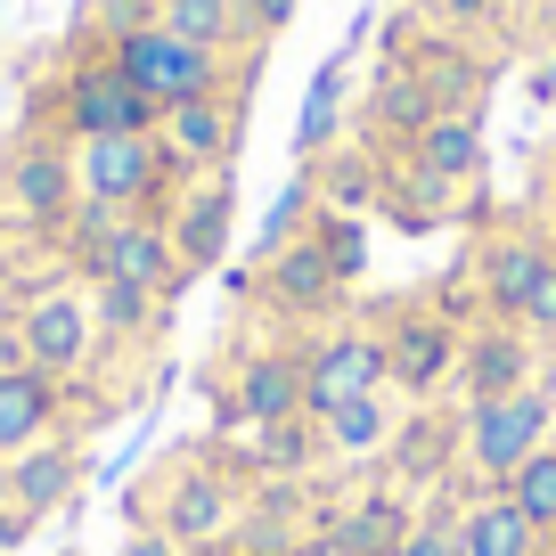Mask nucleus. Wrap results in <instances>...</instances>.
<instances>
[{
  "mask_svg": "<svg viewBox=\"0 0 556 556\" xmlns=\"http://www.w3.org/2000/svg\"><path fill=\"white\" fill-rule=\"evenodd\" d=\"M548 9H556V0H548Z\"/></svg>",
  "mask_w": 556,
  "mask_h": 556,
  "instance_id": "nucleus-43",
  "label": "nucleus"
},
{
  "mask_svg": "<svg viewBox=\"0 0 556 556\" xmlns=\"http://www.w3.org/2000/svg\"><path fill=\"white\" fill-rule=\"evenodd\" d=\"M213 409L222 426H278L303 417V344H245L213 368Z\"/></svg>",
  "mask_w": 556,
  "mask_h": 556,
  "instance_id": "nucleus-7",
  "label": "nucleus"
},
{
  "mask_svg": "<svg viewBox=\"0 0 556 556\" xmlns=\"http://www.w3.org/2000/svg\"><path fill=\"white\" fill-rule=\"evenodd\" d=\"M156 25L197 50H222V58H245L254 50V17H245V0H156Z\"/></svg>",
  "mask_w": 556,
  "mask_h": 556,
  "instance_id": "nucleus-26",
  "label": "nucleus"
},
{
  "mask_svg": "<svg viewBox=\"0 0 556 556\" xmlns=\"http://www.w3.org/2000/svg\"><path fill=\"white\" fill-rule=\"evenodd\" d=\"M0 507H17V475H9V458H0Z\"/></svg>",
  "mask_w": 556,
  "mask_h": 556,
  "instance_id": "nucleus-40",
  "label": "nucleus"
},
{
  "mask_svg": "<svg viewBox=\"0 0 556 556\" xmlns=\"http://www.w3.org/2000/svg\"><path fill=\"white\" fill-rule=\"evenodd\" d=\"M58 417H66V384H58V377H41L34 361L0 368V458H17V451H34V442H50Z\"/></svg>",
  "mask_w": 556,
  "mask_h": 556,
  "instance_id": "nucleus-19",
  "label": "nucleus"
},
{
  "mask_svg": "<svg viewBox=\"0 0 556 556\" xmlns=\"http://www.w3.org/2000/svg\"><path fill=\"white\" fill-rule=\"evenodd\" d=\"M156 123H164V106L139 99L106 50L74 58L66 83H58V106H50V131L66 139V148H83V139H131V131H156Z\"/></svg>",
  "mask_w": 556,
  "mask_h": 556,
  "instance_id": "nucleus-5",
  "label": "nucleus"
},
{
  "mask_svg": "<svg viewBox=\"0 0 556 556\" xmlns=\"http://www.w3.org/2000/svg\"><path fill=\"white\" fill-rule=\"evenodd\" d=\"M523 9H548V0H500V17H523Z\"/></svg>",
  "mask_w": 556,
  "mask_h": 556,
  "instance_id": "nucleus-41",
  "label": "nucleus"
},
{
  "mask_svg": "<svg viewBox=\"0 0 556 556\" xmlns=\"http://www.w3.org/2000/svg\"><path fill=\"white\" fill-rule=\"evenodd\" d=\"M377 328H384V393H393V401H409V409H426L434 393H451L458 352H467V328H458V319L442 312L434 295L393 303V312H384Z\"/></svg>",
  "mask_w": 556,
  "mask_h": 556,
  "instance_id": "nucleus-3",
  "label": "nucleus"
},
{
  "mask_svg": "<svg viewBox=\"0 0 556 556\" xmlns=\"http://www.w3.org/2000/svg\"><path fill=\"white\" fill-rule=\"evenodd\" d=\"M467 417V442H458V467H467L475 491H507V475L556 434V384H523V393H500V401H475Z\"/></svg>",
  "mask_w": 556,
  "mask_h": 556,
  "instance_id": "nucleus-2",
  "label": "nucleus"
},
{
  "mask_svg": "<svg viewBox=\"0 0 556 556\" xmlns=\"http://www.w3.org/2000/svg\"><path fill=\"white\" fill-rule=\"evenodd\" d=\"M458 532H467V556H540L548 548V532H540L507 491H475V500L458 507Z\"/></svg>",
  "mask_w": 556,
  "mask_h": 556,
  "instance_id": "nucleus-27",
  "label": "nucleus"
},
{
  "mask_svg": "<svg viewBox=\"0 0 556 556\" xmlns=\"http://www.w3.org/2000/svg\"><path fill=\"white\" fill-rule=\"evenodd\" d=\"M90 278H131V287H148V295H164V303L189 287V270H180V254H173V229L148 222V213H123V222L106 229V245L83 262V287Z\"/></svg>",
  "mask_w": 556,
  "mask_h": 556,
  "instance_id": "nucleus-17",
  "label": "nucleus"
},
{
  "mask_svg": "<svg viewBox=\"0 0 556 556\" xmlns=\"http://www.w3.org/2000/svg\"><path fill=\"white\" fill-rule=\"evenodd\" d=\"M548 262H556V238H540V229H491L467 254L483 319H523V303H532V287L548 278Z\"/></svg>",
  "mask_w": 556,
  "mask_h": 556,
  "instance_id": "nucleus-14",
  "label": "nucleus"
},
{
  "mask_svg": "<svg viewBox=\"0 0 556 556\" xmlns=\"http://www.w3.org/2000/svg\"><path fill=\"white\" fill-rule=\"evenodd\" d=\"M548 548H556V523H548Z\"/></svg>",
  "mask_w": 556,
  "mask_h": 556,
  "instance_id": "nucleus-42",
  "label": "nucleus"
},
{
  "mask_svg": "<svg viewBox=\"0 0 556 556\" xmlns=\"http://www.w3.org/2000/svg\"><path fill=\"white\" fill-rule=\"evenodd\" d=\"M115 556H189V548H180L173 532H156V523H131V540H123Z\"/></svg>",
  "mask_w": 556,
  "mask_h": 556,
  "instance_id": "nucleus-36",
  "label": "nucleus"
},
{
  "mask_svg": "<svg viewBox=\"0 0 556 556\" xmlns=\"http://www.w3.org/2000/svg\"><path fill=\"white\" fill-rule=\"evenodd\" d=\"M417 9H426L442 34H491V25H507L500 0H417Z\"/></svg>",
  "mask_w": 556,
  "mask_h": 556,
  "instance_id": "nucleus-34",
  "label": "nucleus"
},
{
  "mask_svg": "<svg viewBox=\"0 0 556 556\" xmlns=\"http://www.w3.org/2000/svg\"><path fill=\"white\" fill-rule=\"evenodd\" d=\"M295 173H312L319 213H368V205H384V164L368 156L361 139H344V148H328V156L295 164Z\"/></svg>",
  "mask_w": 556,
  "mask_h": 556,
  "instance_id": "nucleus-24",
  "label": "nucleus"
},
{
  "mask_svg": "<svg viewBox=\"0 0 556 556\" xmlns=\"http://www.w3.org/2000/svg\"><path fill=\"white\" fill-rule=\"evenodd\" d=\"M164 229H173V254H180V270H222L229 262V238H238V180L229 173H205V180H189L180 189V205L164 213Z\"/></svg>",
  "mask_w": 556,
  "mask_h": 556,
  "instance_id": "nucleus-18",
  "label": "nucleus"
},
{
  "mask_svg": "<svg viewBox=\"0 0 556 556\" xmlns=\"http://www.w3.org/2000/svg\"><path fill=\"white\" fill-rule=\"evenodd\" d=\"M83 442L74 434H50V442H34V451H17L9 458V475H17V507L34 523H50L58 507H74V491H83Z\"/></svg>",
  "mask_w": 556,
  "mask_h": 556,
  "instance_id": "nucleus-21",
  "label": "nucleus"
},
{
  "mask_svg": "<svg viewBox=\"0 0 556 556\" xmlns=\"http://www.w3.org/2000/svg\"><path fill=\"white\" fill-rule=\"evenodd\" d=\"M548 377V352L532 344V328L523 319H475L467 328V352H458V409H475V401H500V393H523V384Z\"/></svg>",
  "mask_w": 556,
  "mask_h": 556,
  "instance_id": "nucleus-12",
  "label": "nucleus"
},
{
  "mask_svg": "<svg viewBox=\"0 0 556 556\" xmlns=\"http://www.w3.org/2000/svg\"><path fill=\"white\" fill-rule=\"evenodd\" d=\"M245 17H254V34L270 41V34H287V25H295V0H245Z\"/></svg>",
  "mask_w": 556,
  "mask_h": 556,
  "instance_id": "nucleus-37",
  "label": "nucleus"
},
{
  "mask_svg": "<svg viewBox=\"0 0 556 556\" xmlns=\"http://www.w3.org/2000/svg\"><path fill=\"white\" fill-rule=\"evenodd\" d=\"M312 213H319V197H312V173H295V180H287V189L270 197V213H262V229H254V262H270L278 245H295L303 229H312ZM254 262H245V270H254Z\"/></svg>",
  "mask_w": 556,
  "mask_h": 556,
  "instance_id": "nucleus-30",
  "label": "nucleus"
},
{
  "mask_svg": "<svg viewBox=\"0 0 556 556\" xmlns=\"http://www.w3.org/2000/svg\"><path fill=\"white\" fill-rule=\"evenodd\" d=\"M139 25H156V0H99V50H115Z\"/></svg>",
  "mask_w": 556,
  "mask_h": 556,
  "instance_id": "nucleus-35",
  "label": "nucleus"
},
{
  "mask_svg": "<svg viewBox=\"0 0 556 556\" xmlns=\"http://www.w3.org/2000/svg\"><path fill=\"white\" fill-rule=\"evenodd\" d=\"M213 458H222L245 491L254 483H312V475L328 467V442H319L312 417H278V426H222Z\"/></svg>",
  "mask_w": 556,
  "mask_h": 556,
  "instance_id": "nucleus-11",
  "label": "nucleus"
},
{
  "mask_svg": "<svg viewBox=\"0 0 556 556\" xmlns=\"http://www.w3.org/2000/svg\"><path fill=\"white\" fill-rule=\"evenodd\" d=\"M74 148L58 131H41V139H25L17 156L0 164V213L17 229H34V238H58L66 229V213H74Z\"/></svg>",
  "mask_w": 556,
  "mask_h": 556,
  "instance_id": "nucleus-10",
  "label": "nucleus"
},
{
  "mask_svg": "<svg viewBox=\"0 0 556 556\" xmlns=\"http://www.w3.org/2000/svg\"><path fill=\"white\" fill-rule=\"evenodd\" d=\"M401 556H467L451 491H426V500H417V523H409V540H401Z\"/></svg>",
  "mask_w": 556,
  "mask_h": 556,
  "instance_id": "nucleus-32",
  "label": "nucleus"
},
{
  "mask_svg": "<svg viewBox=\"0 0 556 556\" xmlns=\"http://www.w3.org/2000/svg\"><path fill=\"white\" fill-rule=\"evenodd\" d=\"M25 540H34V516H25V507H0V556H17Z\"/></svg>",
  "mask_w": 556,
  "mask_h": 556,
  "instance_id": "nucleus-38",
  "label": "nucleus"
},
{
  "mask_svg": "<svg viewBox=\"0 0 556 556\" xmlns=\"http://www.w3.org/2000/svg\"><path fill=\"white\" fill-rule=\"evenodd\" d=\"M352 90H361V74H352V50H336L328 66L312 74V90H303L295 164H312V156H328V148H344V139H352Z\"/></svg>",
  "mask_w": 556,
  "mask_h": 556,
  "instance_id": "nucleus-20",
  "label": "nucleus"
},
{
  "mask_svg": "<svg viewBox=\"0 0 556 556\" xmlns=\"http://www.w3.org/2000/svg\"><path fill=\"white\" fill-rule=\"evenodd\" d=\"M156 139H164V156H180V173H189V180L229 173V156H238V139H245V99H238V90H213V99L164 106Z\"/></svg>",
  "mask_w": 556,
  "mask_h": 556,
  "instance_id": "nucleus-16",
  "label": "nucleus"
},
{
  "mask_svg": "<svg viewBox=\"0 0 556 556\" xmlns=\"http://www.w3.org/2000/svg\"><path fill=\"white\" fill-rule=\"evenodd\" d=\"M312 426H319V442H328V458H384L401 409H393V393H361V401H344V409L312 417Z\"/></svg>",
  "mask_w": 556,
  "mask_h": 556,
  "instance_id": "nucleus-29",
  "label": "nucleus"
},
{
  "mask_svg": "<svg viewBox=\"0 0 556 556\" xmlns=\"http://www.w3.org/2000/svg\"><path fill=\"white\" fill-rule=\"evenodd\" d=\"M238 507H245V483H238V475H229L213 451L164 458V467L131 491V523H156V532H173L189 556L222 548V540L238 532Z\"/></svg>",
  "mask_w": 556,
  "mask_h": 556,
  "instance_id": "nucleus-1",
  "label": "nucleus"
},
{
  "mask_svg": "<svg viewBox=\"0 0 556 556\" xmlns=\"http://www.w3.org/2000/svg\"><path fill=\"white\" fill-rule=\"evenodd\" d=\"M361 393H384V328L377 319H328L303 336V417H328Z\"/></svg>",
  "mask_w": 556,
  "mask_h": 556,
  "instance_id": "nucleus-6",
  "label": "nucleus"
},
{
  "mask_svg": "<svg viewBox=\"0 0 556 556\" xmlns=\"http://www.w3.org/2000/svg\"><path fill=\"white\" fill-rule=\"evenodd\" d=\"M434 115H442L434 90L417 83L409 66H384V58L361 74V90H352V139H361L368 156H401Z\"/></svg>",
  "mask_w": 556,
  "mask_h": 556,
  "instance_id": "nucleus-13",
  "label": "nucleus"
},
{
  "mask_svg": "<svg viewBox=\"0 0 556 556\" xmlns=\"http://www.w3.org/2000/svg\"><path fill=\"white\" fill-rule=\"evenodd\" d=\"M458 442H467V417L442 409V401H426V409H409L393 426V442H384V483L393 491H442L458 467Z\"/></svg>",
  "mask_w": 556,
  "mask_h": 556,
  "instance_id": "nucleus-15",
  "label": "nucleus"
},
{
  "mask_svg": "<svg viewBox=\"0 0 556 556\" xmlns=\"http://www.w3.org/2000/svg\"><path fill=\"white\" fill-rule=\"evenodd\" d=\"M540 213H548V222H556V148H548V156H540Z\"/></svg>",
  "mask_w": 556,
  "mask_h": 556,
  "instance_id": "nucleus-39",
  "label": "nucleus"
},
{
  "mask_svg": "<svg viewBox=\"0 0 556 556\" xmlns=\"http://www.w3.org/2000/svg\"><path fill=\"white\" fill-rule=\"evenodd\" d=\"M245 295L270 319H287V328H328V319H344L352 287L328 270V254H319L312 229H303L295 245H278L270 262H254V287H245Z\"/></svg>",
  "mask_w": 556,
  "mask_h": 556,
  "instance_id": "nucleus-8",
  "label": "nucleus"
},
{
  "mask_svg": "<svg viewBox=\"0 0 556 556\" xmlns=\"http://www.w3.org/2000/svg\"><path fill=\"white\" fill-rule=\"evenodd\" d=\"M25 344V361L41 368V377L74 384L90 361H99V319H90V287H41V295H25V312L9 319Z\"/></svg>",
  "mask_w": 556,
  "mask_h": 556,
  "instance_id": "nucleus-9",
  "label": "nucleus"
},
{
  "mask_svg": "<svg viewBox=\"0 0 556 556\" xmlns=\"http://www.w3.org/2000/svg\"><path fill=\"white\" fill-rule=\"evenodd\" d=\"M409 74L434 90V106H475V99H483V58H475V34H442V25H426V41L409 50Z\"/></svg>",
  "mask_w": 556,
  "mask_h": 556,
  "instance_id": "nucleus-23",
  "label": "nucleus"
},
{
  "mask_svg": "<svg viewBox=\"0 0 556 556\" xmlns=\"http://www.w3.org/2000/svg\"><path fill=\"white\" fill-rule=\"evenodd\" d=\"M312 245L328 254V270L344 287L368 278V213H312Z\"/></svg>",
  "mask_w": 556,
  "mask_h": 556,
  "instance_id": "nucleus-31",
  "label": "nucleus"
},
{
  "mask_svg": "<svg viewBox=\"0 0 556 556\" xmlns=\"http://www.w3.org/2000/svg\"><path fill=\"white\" fill-rule=\"evenodd\" d=\"M90 319H99V344H156L164 295H148L131 278H90Z\"/></svg>",
  "mask_w": 556,
  "mask_h": 556,
  "instance_id": "nucleus-28",
  "label": "nucleus"
},
{
  "mask_svg": "<svg viewBox=\"0 0 556 556\" xmlns=\"http://www.w3.org/2000/svg\"><path fill=\"white\" fill-rule=\"evenodd\" d=\"M426 25H434V17H426L417 0H401V9H384V17H377V58H384V66H409V50H417V41H426Z\"/></svg>",
  "mask_w": 556,
  "mask_h": 556,
  "instance_id": "nucleus-33",
  "label": "nucleus"
},
{
  "mask_svg": "<svg viewBox=\"0 0 556 556\" xmlns=\"http://www.w3.org/2000/svg\"><path fill=\"white\" fill-rule=\"evenodd\" d=\"M409 156L426 164V173H442L458 197H475L483 189V123H475V106H442V115L409 139Z\"/></svg>",
  "mask_w": 556,
  "mask_h": 556,
  "instance_id": "nucleus-22",
  "label": "nucleus"
},
{
  "mask_svg": "<svg viewBox=\"0 0 556 556\" xmlns=\"http://www.w3.org/2000/svg\"><path fill=\"white\" fill-rule=\"evenodd\" d=\"M377 164H384V213H393L401 229H442L451 213H467L451 180H442V173H426V164H417L409 148H401V156H377Z\"/></svg>",
  "mask_w": 556,
  "mask_h": 556,
  "instance_id": "nucleus-25",
  "label": "nucleus"
},
{
  "mask_svg": "<svg viewBox=\"0 0 556 556\" xmlns=\"http://www.w3.org/2000/svg\"><path fill=\"white\" fill-rule=\"evenodd\" d=\"M106 58H115V74L139 90V99H156V106H189V99H213V90H238V58L197 50V41L164 34V25L123 34Z\"/></svg>",
  "mask_w": 556,
  "mask_h": 556,
  "instance_id": "nucleus-4",
  "label": "nucleus"
}]
</instances>
